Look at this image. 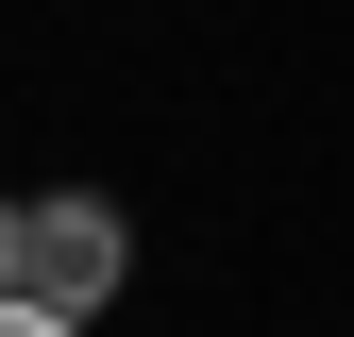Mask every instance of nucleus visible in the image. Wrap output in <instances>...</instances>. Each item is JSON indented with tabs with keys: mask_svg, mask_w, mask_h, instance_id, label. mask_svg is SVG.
<instances>
[{
	"mask_svg": "<svg viewBox=\"0 0 354 337\" xmlns=\"http://www.w3.org/2000/svg\"><path fill=\"white\" fill-rule=\"evenodd\" d=\"M0 337H84V320H34V304H0Z\"/></svg>",
	"mask_w": 354,
	"mask_h": 337,
	"instance_id": "nucleus-2",
	"label": "nucleus"
},
{
	"mask_svg": "<svg viewBox=\"0 0 354 337\" xmlns=\"http://www.w3.org/2000/svg\"><path fill=\"white\" fill-rule=\"evenodd\" d=\"M118 270H136V220H118L102 186H51V202H17V270H0V304H34V320H84Z\"/></svg>",
	"mask_w": 354,
	"mask_h": 337,
	"instance_id": "nucleus-1",
	"label": "nucleus"
},
{
	"mask_svg": "<svg viewBox=\"0 0 354 337\" xmlns=\"http://www.w3.org/2000/svg\"><path fill=\"white\" fill-rule=\"evenodd\" d=\"M0 270H17V186H0Z\"/></svg>",
	"mask_w": 354,
	"mask_h": 337,
	"instance_id": "nucleus-3",
	"label": "nucleus"
}]
</instances>
